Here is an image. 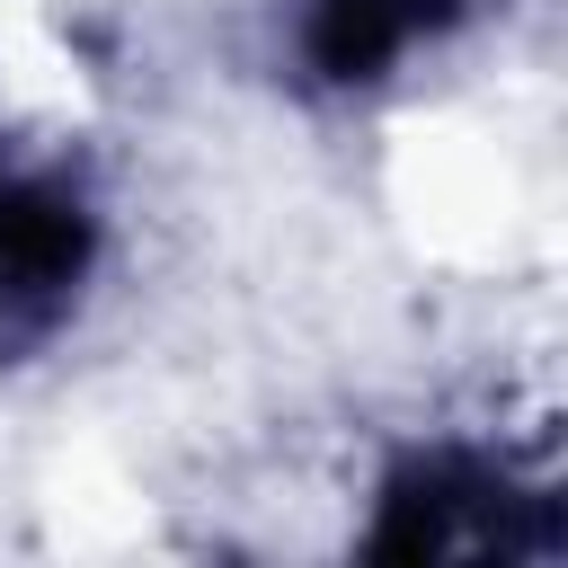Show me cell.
Listing matches in <instances>:
<instances>
[{
    "mask_svg": "<svg viewBox=\"0 0 568 568\" xmlns=\"http://www.w3.org/2000/svg\"><path fill=\"white\" fill-rule=\"evenodd\" d=\"M98 275V204L62 160H0V337H44Z\"/></svg>",
    "mask_w": 568,
    "mask_h": 568,
    "instance_id": "obj_1",
    "label": "cell"
},
{
    "mask_svg": "<svg viewBox=\"0 0 568 568\" xmlns=\"http://www.w3.org/2000/svg\"><path fill=\"white\" fill-rule=\"evenodd\" d=\"M515 506H532L488 453H462V444H435V453H408L390 479H382V524H373V550L390 559H453V550H524V532L506 524Z\"/></svg>",
    "mask_w": 568,
    "mask_h": 568,
    "instance_id": "obj_2",
    "label": "cell"
},
{
    "mask_svg": "<svg viewBox=\"0 0 568 568\" xmlns=\"http://www.w3.org/2000/svg\"><path fill=\"white\" fill-rule=\"evenodd\" d=\"M470 0H302L293 9V53L328 89H373L390 80L417 44H435Z\"/></svg>",
    "mask_w": 568,
    "mask_h": 568,
    "instance_id": "obj_3",
    "label": "cell"
}]
</instances>
